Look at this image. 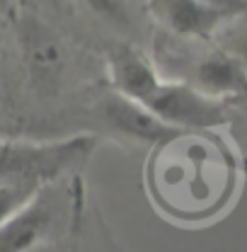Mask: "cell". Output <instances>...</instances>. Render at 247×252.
<instances>
[{
  "instance_id": "1",
  "label": "cell",
  "mask_w": 247,
  "mask_h": 252,
  "mask_svg": "<svg viewBox=\"0 0 247 252\" xmlns=\"http://www.w3.org/2000/svg\"><path fill=\"white\" fill-rule=\"evenodd\" d=\"M206 133L209 131H186L157 148L155 194L167 211L182 219L211 214L230 194L233 167L216 143L206 141Z\"/></svg>"
},
{
  "instance_id": "2",
  "label": "cell",
  "mask_w": 247,
  "mask_h": 252,
  "mask_svg": "<svg viewBox=\"0 0 247 252\" xmlns=\"http://www.w3.org/2000/svg\"><path fill=\"white\" fill-rule=\"evenodd\" d=\"M97 146L94 136L78 133L63 141H0V180L51 185L59 175L85 162Z\"/></svg>"
},
{
  "instance_id": "3",
  "label": "cell",
  "mask_w": 247,
  "mask_h": 252,
  "mask_svg": "<svg viewBox=\"0 0 247 252\" xmlns=\"http://www.w3.org/2000/svg\"><path fill=\"white\" fill-rule=\"evenodd\" d=\"M15 41L25 65L27 80L39 94H54L61 88L65 73V46L59 32L34 10H20L15 15Z\"/></svg>"
},
{
  "instance_id": "4",
  "label": "cell",
  "mask_w": 247,
  "mask_h": 252,
  "mask_svg": "<svg viewBox=\"0 0 247 252\" xmlns=\"http://www.w3.org/2000/svg\"><path fill=\"white\" fill-rule=\"evenodd\" d=\"M162 124L172 126L182 133H199V131H214L218 126L230 122V112L225 102L214 99L201 90H196L186 80H170L160 78L153 93L143 102Z\"/></svg>"
},
{
  "instance_id": "5",
  "label": "cell",
  "mask_w": 247,
  "mask_h": 252,
  "mask_svg": "<svg viewBox=\"0 0 247 252\" xmlns=\"http://www.w3.org/2000/svg\"><path fill=\"white\" fill-rule=\"evenodd\" d=\"M99 119L114 136L133 141V143L160 146V143H165V141L182 133L172 126L162 124L146 104H141L136 99H128V97L114 93V90H112V94H107L102 99Z\"/></svg>"
},
{
  "instance_id": "6",
  "label": "cell",
  "mask_w": 247,
  "mask_h": 252,
  "mask_svg": "<svg viewBox=\"0 0 247 252\" xmlns=\"http://www.w3.org/2000/svg\"><path fill=\"white\" fill-rule=\"evenodd\" d=\"M46 187L0 225V252H31L49 238L56 220V204Z\"/></svg>"
},
{
  "instance_id": "7",
  "label": "cell",
  "mask_w": 247,
  "mask_h": 252,
  "mask_svg": "<svg viewBox=\"0 0 247 252\" xmlns=\"http://www.w3.org/2000/svg\"><path fill=\"white\" fill-rule=\"evenodd\" d=\"M148 10L172 36L185 41H211L216 30L228 20L196 0H148Z\"/></svg>"
},
{
  "instance_id": "8",
  "label": "cell",
  "mask_w": 247,
  "mask_h": 252,
  "mask_svg": "<svg viewBox=\"0 0 247 252\" xmlns=\"http://www.w3.org/2000/svg\"><path fill=\"white\" fill-rule=\"evenodd\" d=\"M186 83L214 99L225 102L228 97L247 94V70L225 51L211 46L191 63V78Z\"/></svg>"
},
{
  "instance_id": "9",
  "label": "cell",
  "mask_w": 247,
  "mask_h": 252,
  "mask_svg": "<svg viewBox=\"0 0 247 252\" xmlns=\"http://www.w3.org/2000/svg\"><path fill=\"white\" fill-rule=\"evenodd\" d=\"M107 63H109V80H112L114 93L124 94L128 99H136L141 104L146 102V97L153 93V88L162 78L155 63L131 44L114 46L107 56Z\"/></svg>"
},
{
  "instance_id": "10",
  "label": "cell",
  "mask_w": 247,
  "mask_h": 252,
  "mask_svg": "<svg viewBox=\"0 0 247 252\" xmlns=\"http://www.w3.org/2000/svg\"><path fill=\"white\" fill-rule=\"evenodd\" d=\"M211 44L218 46L220 51H225L230 59H235L247 70V12L228 17L216 30Z\"/></svg>"
},
{
  "instance_id": "11",
  "label": "cell",
  "mask_w": 247,
  "mask_h": 252,
  "mask_svg": "<svg viewBox=\"0 0 247 252\" xmlns=\"http://www.w3.org/2000/svg\"><path fill=\"white\" fill-rule=\"evenodd\" d=\"M44 187L46 185L31 180H0V225H5Z\"/></svg>"
},
{
  "instance_id": "12",
  "label": "cell",
  "mask_w": 247,
  "mask_h": 252,
  "mask_svg": "<svg viewBox=\"0 0 247 252\" xmlns=\"http://www.w3.org/2000/svg\"><path fill=\"white\" fill-rule=\"evenodd\" d=\"M90 15L117 32L133 30V12L128 0H78Z\"/></svg>"
},
{
  "instance_id": "13",
  "label": "cell",
  "mask_w": 247,
  "mask_h": 252,
  "mask_svg": "<svg viewBox=\"0 0 247 252\" xmlns=\"http://www.w3.org/2000/svg\"><path fill=\"white\" fill-rule=\"evenodd\" d=\"M196 2H201L209 10H216L225 17H235V15L247 12V0H196Z\"/></svg>"
},
{
  "instance_id": "14",
  "label": "cell",
  "mask_w": 247,
  "mask_h": 252,
  "mask_svg": "<svg viewBox=\"0 0 247 252\" xmlns=\"http://www.w3.org/2000/svg\"><path fill=\"white\" fill-rule=\"evenodd\" d=\"M34 2H39V5H49V7H61L63 0H34Z\"/></svg>"
},
{
  "instance_id": "15",
  "label": "cell",
  "mask_w": 247,
  "mask_h": 252,
  "mask_svg": "<svg viewBox=\"0 0 247 252\" xmlns=\"http://www.w3.org/2000/svg\"><path fill=\"white\" fill-rule=\"evenodd\" d=\"M245 172H247V160H245Z\"/></svg>"
}]
</instances>
